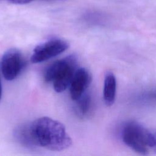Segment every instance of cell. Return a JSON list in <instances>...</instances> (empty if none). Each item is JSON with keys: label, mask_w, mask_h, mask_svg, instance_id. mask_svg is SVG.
I'll return each instance as SVG.
<instances>
[{"label": "cell", "mask_w": 156, "mask_h": 156, "mask_svg": "<svg viewBox=\"0 0 156 156\" xmlns=\"http://www.w3.org/2000/svg\"><path fill=\"white\" fill-rule=\"evenodd\" d=\"M69 43L61 38H52L37 45L34 49L30 60L38 63L55 57L65 51Z\"/></svg>", "instance_id": "5b68a950"}, {"label": "cell", "mask_w": 156, "mask_h": 156, "mask_svg": "<svg viewBox=\"0 0 156 156\" xmlns=\"http://www.w3.org/2000/svg\"><path fill=\"white\" fill-rule=\"evenodd\" d=\"M116 93V80L115 75L110 72L106 73L103 87V98L108 106L113 105L115 101Z\"/></svg>", "instance_id": "ba28073f"}, {"label": "cell", "mask_w": 156, "mask_h": 156, "mask_svg": "<svg viewBox=\"0 0 156 156\" xmlns=\"http://www.w3.org/2000/svg\"><path fill=\"white\" fill-rule=\"evenodd\" d=\"M152 136H153V146L152 149L154 150L156 152V130L154 131H152Z\"/></svg>", "instance_id": "7c38bea8"}, {"label": "cell", "mask_w": 156, "mask_h": 156, "mask_svg": "<svg viewBox=\"0 0 156 156\" xmlns=\"http://www.w3.org/2000/svg\"><path fill=\"white\" fill-rule=\"evenodd\" d=\"M26 63L23 54L18 49H8L1 60V70L4 77L7 80L15 79L25 67Z\"/></svg>", "instance_id": "277c9868"}, {"label": "cell", "mask_w": 156, "mask_h": 156, "mask_svg": "<svg viewBox=\"0 0 156 156\" xmlns=\"http://www.w3.org/2000/svg\"><path fill=\"white\" fill-rule=\"evenodd\" d=\"M91 75L85 68H78L69 85V93L73 101L86 92L91 82Z\"/></svg>", "instance_id": "8992f818"}, {"label": "cell", "mask_w": 156, "mask_h": 156, "mask_svg": "<svg viewBox=\"0 0 156 156\" xmlns=\"http://www.w3.org/2000/svg\"><path fill=\"white\" fill-rule=\"evenodd\" d=\"M1 95H2V84H1V80L0 77V100L1 98Z\"/></svg>", "instance_id": "4fadbf2b"}, {"label": "cell", "mask_w": 156, "mask_h": 156, "mask_svg": "<svg viewBox=\"0 0 156 156\" xmlns=\"http://www.w3.org/2000/svg\"><path fill=\"white\" fill-rule=\"evenodd\" d=\"M1 1L9 2L11 4H25L35 0H1Z\"/></svg>", "instance_id": "8fae6325"}, {"label": "cell", "mask_w": 156, "mask_h": 156, "mask_svg": "<svg viewBox=\"0 0 156 156\" xmlns=\"http://www.w3.org/2000/svg\"><path fill=\"white\" fill-rule=\"evenodd\" d=\"M77 66V59L74 55L58 60L46 68L44 74V80L52 83L56 92H63L69 87Z\"/></svg>", "instance_id": "7a4b0ae2"}, {"label": "cell", "mask_w": 156, "mask_h": 156, "mask_svg": "<svg viewBox=\"0 0 156 156\" xmlns=\"http://www.w3.org/2000/svg\"><path fill=\"white\" fill-rule=\"evenodd\" d=\"M13 136L23 147L32 149L38 146L32 135L30 123H23L18 126L13 131Z\"/></svg>", "instance_id": "52a82bcc"}, {"label": "cell", "mask_w": 156, "mask_h": 156, "mask_svg": "<svg viewBox=\"0 0 156 156\" xmlns=\"http://www.w3.org/2000/svg\"><path fill=\"white\" fill-rule=\"evenodd\" d=\"M140 101L146 104L156 103V89H152L141 94L140 96Z\"/></svg>", "instance_id": "30bf717a"}, {"label": "cell", "mask_w": 156, "mask_h": 156, "mask_svg": "<svg viewBox=\"0 0 156 156\" xmlns=\"http://www.w3.org/2000/svg\"><path fill=\"white\" fill-rule=\"evenodd\" d=\"M122 139L131 149L143 155L146 154L153 146L152 131L136 122H130L124 126Z\"/></svg>", "instance_id": "3957f363"}, {"label": "cell", "mask_w": 156, "mask_h": 156, "mask_svg": "<svg viewBox=\"0 0 156 156\" xmlns=\"http://www.w3.org/2000/svg\"><path fill=\"white\" fill-rule=\"evenodd\" d=\"M30 125L38 146L50 151H60L72 145V139L64 125L57 120L43 116L35 119Z\"/></svg>", "instance_id": "6da1fadb"}, {"label": "cell", "mask_w": 156, "mask_h": 156, "mask_svg": "<svg viewBox=\"0 0 156 156\" xmlns=\"http://www.w3.org/2000/svg\"><path fill=\"white\" fill-rule=\"evenodd\" d=\"M74 101V111L76 115L80 119L87 118L93 108V100L91 95L85 92Z\"/></svg>", "instance_id": "9c48e42d"}]
</instances>
